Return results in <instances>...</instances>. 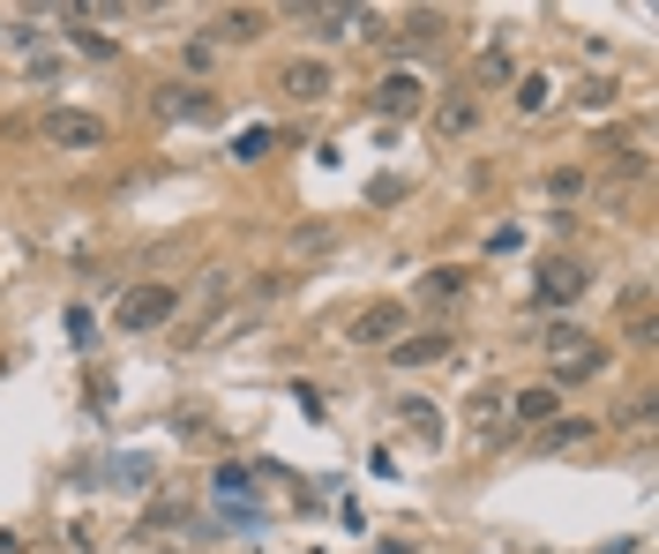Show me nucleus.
<instances>
[{
  "instance_id": "f257e3e1",
  "label": "nucleus",
  "mask_w": 659,
  "mask_h": 554,
  "mask_svg": "<svg viewBox=\"0 0 659 554\" xmlns=\"http://www.w3.org/2000/svg\"><path fill=\"white\" fill-rule=\"evenodd\" d=\"M172 315H180V293H172V285H127L121 307H113V323H121L127 338H143V330H165Z\"/></svg>"
},
{
  "instance_id": "f03ea898",
  "label": "nucleus",
  "mask_w": 659,
  "mask_h": 554,
  "mask_svg": "<svg viewBox=\"0 0 659 554\" xmlns=\"http://www.w3.org/2000/svg\"><path fill=\"white\" fill-rule=\"evenodd\" d=\"M38 135L53 150H105V143H113V128H105L98 113H82V105H53L38 121Z\"/></svg>"
},
{
  "instance_id": "7ed1b4c3",
  "label": "nucleus",
  "mask_w": 659,
  "mask_h": 554,
  "mask_svg": "<svg viewBox=\"0 0 659 554\" xmlns=\"http://www.w3.org/2000/svg\"><path fill=\"white\" fill-rule=\"evenodd\" d=\"M600 368H607V344H600V338H570L562 352H555L547 383H555V389H570V383H592Z\"/></svg>"
},
{
  "instance_id": "20e7f679",
  "label": "nucleus",
  "mask_w": 659,
  "mask_h": 554,
  "mask_svg": "<svg viewBox=\"0 0 659 554\" xmlns=\"http://www.w3.org/2000/svg\"><path fill=\"white\" fill-rule=\"evenodd\" d=\"M420 105H427V83L405 76V68H390V76L375 83V113H390V121H405V113H420Z\"/></svg>"
},
{
  "instance_id": "39448f33",
  "label": "nucleus",
  "mask_w": 659,
  "mask_h": 554,
  "mask_svg": "<svg viewBox=\"0 0 659 554\" xmlns=\"http://www.w3.org/2000/svg\"><path fill=\"white\" fill-rule=\"evenodd\" d=\"M398 330H405V299H375L353 323V344H398Z\"/></svg>"
},
{
  "instance_id": "423d86ee",
  "label": "nucleus",
  "mask_w": 659,
  "mask_h": 554,
  "mask_svg": "<svg viewBox=\"0 0 659 554\" xmlns=\"http://www.w3.org/2000/svg\"><path fill=\"white\" fill-rule=\"evenodd\" d=\"M584 285H592V278H584V262H547V270H539V307H570V299H584Z\"/></svg>"
},
{
  "instance_id": "0eeeda50",
  "label": "nucleus",
  "mask_w": 659,
  "mask_h": 554,
  "mask_svg": "<svg viewBox=\"0 0 659 554\" xmlns=\"http://www.w3.org/2000/svg\"><path fill=\"white\" fill-rule=\"evenodd\" d=\"M278 90L300 98V105H323L330 98V68L323 60H286V68H278Z\"/></svg>"
},
{
  "instance_id": "6e6552de",
  "label": "nucleus",
  "mask_w": 659,
  "mask_h": 554,
  "mask_svg": "<svg viewBox=\"0 0 659 554\" xmlns=\"http://www.w3.org/2000/svg\"><path fill=\"white\" fill-rule=\"evenodd\" d=\"M263 31H270V15H263V8H225V15L210 23V38H217V45H255Z\"/></svg>"
},
{
  "instance_id": "1a4fd4ad",
  "label": "nucleus",
  "mask_w": 659,
  "mask_h": 554,
  "mask_svg": "<svg viewBox=\"0 0 659 554\" xmlns=\"http://www.w3.org/2000/svg\"><path fill=\"white\" fill-rule=\"evenodd\" d=\"M472 121H480V98H472V90H450V98L435 105V135H443V143L472 135Z\"/></svg>"
},
{
  "instance_id": "9d476101",
  "label": "nucleus",
  "mask_w": 659,
  "mask_h": 554,
  "mask_svg": "<svg viewBox=\"0 0 659 554\" xmlns=\"http://www.w3.org/2000/svg\"><path fill=\"white\" fill-rule=\"evenodd\" d=\"M390 360H398V368H435V360H450V338H443V330L398 338V344H390Z\"/></svg>"
},
{
  "instance_id": "9b49d317",
  "label": "nucleus",
  "mask_w": 659,
  "mask_h": 554,
  "mask_svg": "<svg viewBox=\"0 0 659 554\" xmlns=\"http://www.w3.org/2000/svg\"><path fill=\"white\" fill-rule=\"evenodd\" d=\"M555 412H562V389H555V383H533V389H517V420H525V427H547Z\"/></svg>"
},
{
  "instance_id": "f8f14e48",
  "label": "nucleus",
  "mask_w": 659,
  "mask_h": 554,
  "mask_svg": "<svg viewBox=\"0 0 659 554\" xmlns=\"http://www.w3.org/2000/svg\"><path fill=\"white\" fill-rule=\"evenodd\" d=\"M165 113H172V121H210L217 98H203V90H165Z\"/></svg>"
},
{
  "instance_id": "ddd939ff",
  "label": "nucleus",
  "mask_w": 659,
  "mask_h": 554,
  "mask_svg": "<svg viewBox=\"0 0 659 554\" xmlns=\"http://www.w3.org/2000/svg\"><path fill=\"white\" fill-rule=\"evenodd\" d=\"M420 293H427V299H457V293H465V270H427Z\"/></svg>"
},
{
  "instance_id": "4468645a",
  "label": "nucleus",
  "mask_w": 659,
  "mask_h": 554,
  "mask_svg": "<svg viewBox=\"0 0 659 554\" xmlns=\"http://www.w3.org/2000/svg\"><path fill=\"white\" fill-rule=\"evenodd\" d=\"M547 98H555V83H547V76H517V113H539Z\"/></svg>"
},
{
  "instance_id": "2eb2a0df",
  "label": "nucleus",
  "mask_w": 659,
  "mask_h": 554,
  "mask_svg": "<svg viewBox=\"0 0 659 554\" xmlns=\"http://www.w3.org/2000/svg\"><path fill=\"white\" fill-rule=\"evenodd\" d=\"M405 427H412V434H427V442L443 434V420H435V405H420V397H405Z\"/></svg>"
},
{
  "instance_id": "dca6fc26",
  "label": "nucleus",
  "mask_w": 659,
  "mask_h": 554,
  "mask_svg": "<svg viewBox=\"0 0 659 554\" xmlns=\"http://www.w3.org/2000/svg\"><path fill=\"white\" fill-rule=\"evenodd\" d=\"M8 45H15V53H38L45 31H38V23H8Z\"/></svg>"
},
{
  "instance_id": "f3484780",
  "label": "nucleus",
  "mask_w": 659,
  "mask_h": 554,
  "mask_svg": "<svg viewBox=\"0 0 659 554\" xmlns=\"http://www.w3.org/2000/svg\"><path fill=\"white\" fill-rule=\"evenodd\" d=\"M592 434V420H562V427H547V442H584Z\"/></svg>"
}]
</instances>
